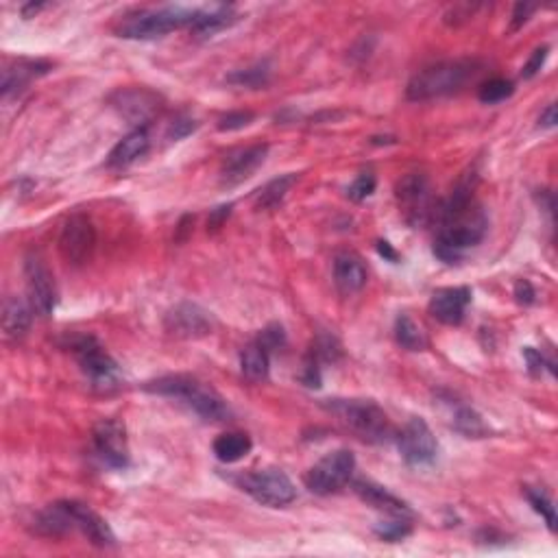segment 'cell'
I'll return each instance as SVG.
<instances>
[{
  "mask_svg": "<svg viewBox=\"0 0 558 558\" xmlns=\"http://www.w3.org/2000/svg\"><path fill=\"white\" fill-rule=\"evenodd\" d=\"M473 188L462 183L452 194L450 201L438 212V227L435 241V256L438 260L453 264L467 256L471 249L485 241L488 218L485 209L473 201Z\"/></svg>",
  "mask_w": 558,
  "mask_h": 558,
  "instance_id": "6da1fadb",
  "label": "cell"
},
{
  "mask_svg": "<svg viewBox=\"0 0 558 558\" xmlns=\"http://www.w3.org/2000/svg\"><path fill=\"white\" fill-rule=\"evenodd\" d=\"M147 391L183 402L206 421H225L229 417L227 402L214 388L206 386V384L194 380L190 376L159 377V380L147 384Z\"/></svg>",
  "mask_w": 558,
  "mask_h": 558,
  "instance_id": "7a4b0ae2",
  "label": "cell"
},
{
  "mask_svg": "<svg viewBox=\"0 0 558 558\" xmlns=\"http://www.w3.org/2000/svg\"><path fill=\"white\" fill-rule=\"evenodd\" d=\"M478 63L469 59H456V62H438L435 66L423 68L410 79L406 88V97L410 101H432V98L450 97L456 94L476 77Z\"/></svg>",
  "mask_w": 558,
  "mask_h": 558,
  "instance_id": "3957f363",
  "label": "cell"
},
{
  "mask_svg": "<svg viewBox=\"0 0 558 558\" xmlns=\"http://www.w3.org/2000/svg\"><path fill=\"white\" fill-rule=\"evenodd\" d=\"M327 412L336 415L351 432L368 443H386L393 436L386 412L371 400H327Z\"/></svg>",
  "mask_w": 558,
  "mask_h": 558,
  "instance_id": "277c9868",
  "label": "cell"
},
{
  "mask_svg": "<svg viewBox=\"0 0 558 558\" xmlns=\"http://www.w3.org/2000/svg\"><path fill=\"white\" fill-rule=\"evenodd\" d=\"M199 9L186 7H162V9H142V12L129 13L118 27V35L127 39H153L162 35L179 31L194 24Z\"/></svg>",
  "mask_w": 558,
  "mask_h": 558,
  "instance_id": "5b68a950",
  "label": "cell"
},
{
  "mask_svg": "<svg viewBox=\"0 0 558 558\" xmlns=\"http://www.w3.org/2000/svg\"><path fill=\"white\" fill-rule=\"evenodd\" d=\"M238 486L247 495H251L253 500L268 508H283L292 504L297 497L295 485H292L291 478L282 469H260L244 473L241 480H238Z\"/></svg>",
  "mask_w": 558,
  "mask_h": 558,
  "instance_id": "8992f818",
  "label": "cell"
},
{
  "mask_svg": "<svg viewBox=\"0 0 558 558\" xmlns=\"http://www.w3.org/2000/svg\"><path fill=\"white\" fill-rule=\"evenodd\" d=\"M356 471V458L349 450H336L327 453L306 473V486L314 495H332L341 491L351 480Z\"/></svg>",
  "mask_w": 558,
  "mask_h": 558,
  "instance_id": "52a82bcc",
  "label": "cell"
},
{
  "mask_svg": "<svg viewBox=\"0 0 558 558\" xmlns=\"http://www.w3.org/2000/svg\"><path fill=\"white\" fill-rule=\"evenodd\" d=\"M72 351L77 353V360L89 382L98 388H114L121 382V371L114 358L94 341L92 336H81L72 342Z\"/></svg>",
  "mask_w": 558,
  "mask_h": 558,
  "instance_id": "ba28073f",
  "label": "cell"
},
{
  "mask_svg": "<svg viewBox=\"0 0 558 558\" xmlns=\"http://www.w3.org/2000/svg\"><path fill=\"white\" fill-rule=\"evenodd\" d=\"M403 461L410 467L432 465L438 456V441L421 417H412L397 436Z\"/></svg>",
  "mask_w": 558,
  "mask_h": 558,
  "instance_id": "9c48e42d",
  "label": "cell"
},
{
  "mask_svg": "<svg viewBox=\"0 0 558 558\" xmlns=\"http://www.w3.org/2000/svg\"><path fill=\"white\" fill-rule=\"evenodd\" d=\"M397 201L410 225L421 227L432 216V190L426 174L410 173L397 183Z\"/></svg>",
  "mask_w": 558,
  "mask_h": 558,
  "instance_id": "30bf717a",
  "label": "cell"
},
{
  "mask_svg": "<svg viewBox=\"0 0 558 558\" xmlns=\"http://www.w3.org/2000/svg\"><path fill=\"white\" fill-rule=\"evenodd\" d=\"M94 247H97V229H94L92 221L83 214L68 218L62 229V236H59V251H62L63 260L74 264V266H81L92 258Z\"/></svg>",
  "mask_w": 558,
  "mask_h": 558,
  "instance_id": "8fae6325",
  "label": "cell"
},
{
  "mask_svg": "<svg viewBox=\"0 0 558 558\" xmlns=\"http://www.w3.org/2000/svg\"><path fill=\"white\" fill-rule=\"evenodd\" d=\"M94 447H97L103 462H107L114 469H127L129 462H131L127 430L116 418H103V421L97 423V427H94Z\"/></svg>",
  "mask_w": 558,
  "mask_h": 558,
  "instance_id": "7c38bea8",
  "label": "cell"
},
{
  "mask_svg": "<svg viewBox=\"0 0 558 558\" xmlns=\"http://www.w3.org/2000/svg\"><path fill=\"white\" fill-rule=\"evenodd\" d=\"M24 277H27L29 306L33 308V312L39 317L53 314L55 303H57V291H55L53 275L46 264L38 256H29L27 264H24Z\"/></svg>",
  "mask_w": 558,
  "mask_h": 558,
  "instance_id": "4fadbf2b",
  "label": "cell"
},
{
  "mask_svg": "<svg viewBox=\"0 0 558 558\" xmlns=\"http://www.w3.org/2000/svg\"><path fill=\"white\" fill-rule=\"evenodd\" d=\"M166 330L177 338H203L212 332V317L197 303H179L166 314Z\"/></svg>",
  "mask_w": 558,
  "mask_h": 558,
  "instance_id": "5bb4252c",
  "label": "cell"
},
{
  "mask_svg": "<svg viewBox=\"0 0 558 558\" xmlns=\"http://www.w3.org/2000/svg\"><path fill=\"white\" fill-rule=\"evenodd\" d=\"M66 506L70 517H72L74 530H79L83 537H88L89 543H94V545L98 547L116 545V537H114L112 528H109V523L105 521L98 512H94L89 506L74 500H66Z\"/></svg>",
  "mask_w": 558,
  "mask_h": 558,
  "instance_id": "9a60e30c",
  "label": "cell"
},
{
  "mask_svg": "<svg viewBox=\"0 0 558 558\" xmlns=\"http://www.w3.org/2000/svg\"><path fill=\"white\" fill-rule=\"evenodd\" d=\"M266 153H268L266 144H253V147L238 148V151L229 153L221 168L223 183H225V186L242 183L244 179L251 177V174L262 166L264 159H266Z\"/></svg>",
  "mask_w": 558,
  "mask_h": 558,
  "instance_id": "2e32d148",
  "label": "cell"
},
{
  "mask_svg": "<svg viewBox=\"0 0 558 558\" xmlns=\"http://www.w3.org/2000/svg\"><path fill=\"white\" fill-rule=\"evenodd\" d=\"M471 303L469 288H443L430 299V314L443 326H461Z\"/></svg>",
  "mask_w": 558,
  "mask_h": 558,
  "instance_id": "e0dca14e",
  "label": "cell"
},
{
  "mask_svg": "<svg viewBox=\"0 0 558 558\" xmlns=\"http://www.w3.org/2000/svg\"><path fill=\"white\" fill-rule=\"evenodd\" d=\"M112 103L116 105L124 118L133 123H147L159 109L156 94L144 88L121 89V92L114 94Z\"/></svg>",
  "mask_w": 558,
  "mask_h": 558,
  "instance_id": "ac0fdd59",
  "label": "cell"
},
{
  "mask_svg": "<svg viewBox=\"0 0 558 558\" xmlns=\"http://www.w3.org/2000/svg\"><path fill=\"white\" fill-rule=\"evenodd\" d=\"M353 491L360 497L362 502H367L368 506L377 508V511L388 512V515L395 517H410L412 511L408 508V504L403 500H400L397 495H393L386 486L376 485L371 480H356L353 482Z\"/></svg>",
  "mask_w": 558,
  "mask_h": 558,
  "instance_id": "d6986e66",
  "label": "cell"
},
{
  "mask_svg": "<svg viewBox=\"0 0 558 558\" xmlns=\"http://www.w3.org/2000/svg\"><path fill=\"white\" fill-rule=\"evenodd\" d=\"M334 282L342 295H353L367 283V266L356 253H338L334 260Z\"/></svg>",
  "mask_w": 558,
  "mask_h": 558,
  "instance_id": "ffe728a7",
  "label": "cell"
},
{
  "mask_svg": "<svg viewBox=\"0 0 558 558\" xmlns=\"http://www.w3.org/2000/svg\"><path fill=\"white\" fill-rule=\"evenodd\" d=\"M148 144H151V140H148L147 127L133 129L131 133H127V136L114 147V151L109 153L107 164L112 168L129 166V164H133L148 151Z\"/></svg>",
  "mask_w": 558,
  "mask_h": 558,
  "instance_id": "44dd1931",
  "label": "cell"
},
{
  "mask_svg": "<svg viewBox=\"0 0 558 558\" xmlns=\"http://www.w3.org/2000/svg\"><path fill=\"white\" fill-rule=\"evenodd\" d=\"M46 72L48 66L39 62H18L13 66H7L3 70V97L9 98L12 94L22 92L33 77H39V74Z\"/></svg>",
  "mask_w": 558,
  "mask_h": 558,
  "instance_id": "7402d4cb",
  "label": "cell"
},
{
  "mask_svg": "<svg viewBox=\"0 0 558 558\" xmlns=\"http://www.w3.org/2000/svg\"><path fill=\"white\" fill-rule=\"evenodd\" d=\"M31 310L33 308L27 306L22 299L9 297L7 301H4V308H3L4 336L13 338V341L22 338L24 334L29 332V327H31Z\"/></svg>",
  "mask_w": 558,
  "mask_h": 558,
  "instance_id": "603a6c76",
  "label": "cell"
},
{
  "mask_svg": "<svg viewBox=\"0 0 558 558\" xmlns=\"http://www.w3.org/2000/svg\"><path fill=\"white\" fill-rule=\"evenodd\" d=\"M238 20V13L233 12V7H227V4H216V7L209 9H199V16L194 20L192 31L201 38H207V35H214L223 29L232 27Z\"/></svg>",
  "mask_w": 558,
  "mask_h": 558,
  "instance_id": "cb8c5ba5",
  "label": "cell"
},
{
  "mask_svg": "<svg viewBox=\"0 0 558 558\" xmlns=\"http://www.w3.org/2000/svg\"><path fill=\"white\" fill-rule=\"evenodd\" d=\"M251 438L242 435V432H227V435H221L214 441V453H216L218 461L227 462V465L242 461L251 452Z\"/></svg>",
  "mask_w": 558,
  "mask_h": 558,
  "instance_id": "d4e9b609",
  "label": "cell"
},
{
  "mask_svg": "<svg viewBox=\"0 0 558 558\" xmlns=\"http://www.w3.org/2000/svg\"><path fill=\"white\" fill-rule=\"evenodd\" d=\"M297 183V174L295 173H288V174H282V177L273 179V182H268L266 186L262 188L260 194H258L256 199V207L264 209H275L283 203V199L288 197V192H291V188Z\"/></svg>",
  "mask_w": 558,
  "mask_h": 558,
  "instance_id": "484cf974",
  "label": "cell"
},
{
  "mask_svg": "<svg viewBox=\"0 0 558 558\" xmlns=\"http://www.w3.org/2000/svg\"><path fill=\"white\" fill-rule=\"evenodd\" d=\"M241 371L247 380L262 382L268 377V351L260 342L244 347L241 353Z\"/></svg>",
  "mask_w": 558,
  "mask_h": 558,
  "instance_id": "4316f807",
  "label": "cell"
},
{
  "mask_svg": "<svg viewBox=\"0 0 558 558\" xmlns=\"http://www.w3.org/2000/svg\"><path fill=\"white\" fill-rule=\"evenodd\" d=\"M452 427L467 438H482L488 435L486 423L482 421V417L469 406H456L452 417Z\"/></svg>",
  "mask_w": 558,
  "mask_h": 558,
  "instance_id": "83f0119b",
  "label": "cell"
},
{
  "mask_svg": "<svg viewBox=\"0 0 558 558\" xmlns=\"http://www.w3.org/2000/svg\"><path fill=\"white\" fill-rule=\"evenodd\" d=\"M395 338L403 349H408V351H421V349L426 347V336H423L421 327H418L408 314H400V317H397Z\"/></svg>",
  "mask_w": 558,
  "mask_h": 558,
  "instance_id": "f1b7e54d",
  "label": "cell"
},
{
  "mask_svg": "<svg viewBox=\"0 0 558 558\" xmlns=\"http://www.w3.org/2000/svg\"><path fill=\"white\" fill-rule=\"evenodd\" d=\"M268 77H271V68H268V63L264 62V63H256V66H251V68L236 70V72L229 74L227 81L241 88H262L268 83Z\"/></svg>",
  "mask_w": 558,
  "mask_h": 558,
  "instance_id": "f546056e",
  "label": "cell"
},
{
  "mask_svg": "<svg viewBox=\"0 0 558 558\" xmlns=\"http://www.w3.org/2000/svg\"><path fill=\"white\" fill-rule=\"evenodd\" d=\"M523 495H526V500L530 502L532 511L539 512L543 520H545L547 528H550V530L554 532L556 530V506H554V502H552L550 497H547V493H543L541 488L526 486Z\"/></svg>",
  "mask_w": 558,
  "mask_h": 558,
  "instance_id": "4dcf8cb0",
  "label": "cell"
},
{
  "mask_svg": "<svg viewBox=\"0 0 558 558\" xmlns=\"http://www.w3.org/2000/svg\"><path fill=\"white\" fill-rule=\"evenodd\" d=\"M512 92H515L512 81H508V79H491V81H486L485 86L480 88L478 98L486 105H495V103L506 101V98H511Z\"/></svg>",
  "mask_w": 558,
  "mask_h": 558,
  "instance_id": "1f68e13d",
  "label": "cell"
},
{
  "mask_svg": "<svg viewBox=\"0 0 558 558\" xmlns=\"http://www.w3.org/2000/svg\"><path fill=\"white\" fill-rule=\"evenodd\" d=\"M376 174L373 173H362L353 179L351 186L347 188V197L351 201H365L367 197H371L373 190H376Z\"/></svg>",
  "mask_w": 558,
  "mask_h": 558,
  "instance_id": "d6a6232c",
  "label": "cell"
},
{
  "mask_svg": "<svg viewBox=\"0 0 558 558\" xmlns=\"http://www.w3.org/2000/svg\"><path fill=\"white\" fill-rule=\"evenodd\" d=\"M410 523H408L406 520L402 521H388V523H380V526L376 528L377 537L384 541H391V543H397L402 539H406L408 535H410Z\"/></svg>",
  "mask_w": 558,
  "mask_h": 558,
  "instance_id": "836d02e7",
  "label": "cell"
},
{
  "mask_svg": "<svg viewBox=\"0 0 558 558\" xmlns=\"http://www.w3.org/2000/svg\"><path fill=\"white\" fill-rule=\"evenodd\" d=\"M312 356H317L318 360H326V362H334L338 356H341V345L336 342L334 336H318L317 345L312 349Z\"/></svg>",
  "mask_w": 558,
  "mask_h": 558,
  "instance_id": "e575fe53",
  "label": "cell"
},
{
  "mask_svg": "<svg viewBox=\"0 0 558 558\" xmlns=\"http://www.w3.org/2000/svg\"><path fill=\"white\" fill-rule=\"evenodd\" d=\"M258 342H260L268 353L277 351V349L286 345V332H283V327L279 326V323H273V326H268L266 330L260 334V341Z\"/></svg>",
  "mask_w": 558,
  "mask_h": 558,
  "instance_id": "d590c367",
  "label": "cell"
},
{
  "mask_svg": "<svg viewBox=\"0 0 558 558\" xmlns=\"http://www.w3.org/2000/svg\"><path fill=\"white\" fill-rule=\"evenodd\" d=\"M253 118L256 116H253L251 112H232L221 118L218 129H221V131H238V129H244L247 124H251Z\"/></svg>",
  "mask_w": 558,
  "mask_h": 558,
  "instance_id": "8d00e7d4",
  "label": "cell"
},
{
  "mask_svg": "<svg viewBox=\"0 0 558 558\" xmlns=\"http://www.w3.org/2000/svg\"><path fill=\"white\" fill-rule=\"evenodd\" d=\"M547 53H550V46L537 48V51L530 55V59H528V62H526V66H523L521 77H523V79H535L537 74L541 72V68L545 66Z\"/></svg>",
  "mask_w": 558,
  "mask_h": 558,
  "instance_id": "74e56055",
  "label": "cell"
},
{
  "mask_svg": "<svg viewBox=\"0 0 558 558\" xmlns=\"http://www.w3.org/2000/svg\"><path fill=\"white\" fill-rule=\"evenodd\" d=\"M535 12H537V4L517 3L515 9H512V16H511V31H520V29L528 22V20H530V16Z\"/></svg>",
  "mask_w": 558,
  "mask_h": 558,
  "instance_id": "f35d334b",
  "label": "cell"
},
{
  "mask_svg": "<svg viewBox=\"0 0 558 558\" xmlns=\"http://www.w3.org/2000/svg\"><path fill=\"white\" fill-rule=\"evenodd\" d=\"M194 129H197V123H194L192 118L182 116V118H177V121L171 123L166 136H168V140H182V138L190 136Z\"/></svg>",
  "mask_w": 558,
  "mask_h": 558,
  "instance_id": "ab89813d",
  "label": "cell"
},
{
  "mask_svg": "<svg viewBox=\"0 0 558 558\" xmlns=\"http://www.w3.org/2000/svg\"><path fill=\"white\" fill-rule=\"evenodd\" d=\"M301 382L310 388H318L321 386V371H318V358L312 356L306 360V367H303V376Z\"/></svg>",
  "mask_w": 558,
  "mask_h": 558,
  "instance_id": "60d3db41",
  "label": "cell"
},
{
  "mask_svg": "<svg viewBox=\"0 0 558 558\" xmlns=\"http://www.w3.org/2000/svg\"><path fill=\"white\" fill-rule=\"evenodd\" d=\"M523 358H526L528 368H530L532 376H541L543 368L547 367V362H545V358H543V353L537 351V349H532V347L523 349Z\"/></svg>",
  "mask_w": 558,
  "mask_h": 558,
  "instance_id": "b9f144b4",
  "label": "cell"
},
{
  "mask_svg": "<svg viewBox=\"0 0 558 558\" xmlns=\"http://www.w3.org/2000/svg\"><path fill=\"white\" fill-rule=\"evenodd\" d=\"M515 297L517 301L523 303V306H530V303L535 301V288H532V283L528 282V279H520V282L515 283Z\"/></svg>",
  "mask_w": 558,
  "mask_h": 558,
  "instance_id": "7bdbcfd3",
  "label": "cell"
},
{
  "mask_svg": "<svg viewBox=\"0 0 558 558\" xmlns=\"http://www.w3.org/2000/svg\"><path fill=\"white\" fill-rule=\"evenodd\" d=\"M229 214H232V206H221V207H216L212 212V216H209V221H207V229H218L223 225V223H225V218L229 216Z\"/></svg>",
  "mask_w": 558,
  "mask_h": 558,
  "instance_id": "ee69618b",
  "label": "cell"
},
{
  "mask_svg": "<svg viewBox=\"0 0 558 558\" xmlns=\"http://www.w3.org/2000/svg\"><path fill=\"white\" fill-rule=\"evenodd\" d=\"M556 123H558V116H556V105L552 103V105H547V107L543 109V112H541V116H539V124H541V127H545V129H552V127H556Z\"/></svg>",
  "mask_w": 558,
  "mask_h": 558,
  "instance_id": "f6af8a7d",
  "label": "cell"
},
{
  "mask_svg": "<svg viewBox=\"0 0 558 558\" xmlns=\"http://www.w3.org/2000/svg\"><path fill=\"white\" fill-rule=\"evenodd\" d=\"M377 253H380L382 258H386V260H391V262H397V260H400V256H397V253L393 251L391 244L384 242V241L377 242Z\"/></svg>",
  "mask_w": 558,
  "mask_h": 558,
  "instance_id": "bcb514c9",
  "label": "cell"
}]
</instances>
